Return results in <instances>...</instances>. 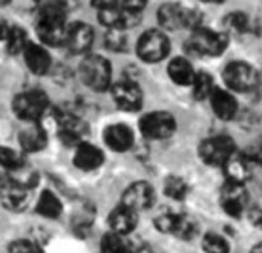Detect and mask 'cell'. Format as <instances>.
<instances>
[{"label": "cell", "mask_w": 262, "mask_h": 253, "mask_svg": "<svg viewBox=\"0 0 262 253\" xmlns=\"http://www.w3.org/2000/svg\"><path fill=\"white\" fill-rule=\"evenodd\" d=\"M37 34L40 40L49 46L64 45L68 35L66 11L58 8H40L37 20Z\"/></svg>", "instance_id": "6da1fadb"}, {"label": "cell", "mask_w": 262, "mask_h": 253, "mask_svg": "<svg viewBox=\"0 0 262 253\" xmlns=\"http://www.w3.org/2000/svg\"><path fill=\"white\" fill-rule=\"evenodd\" d=\"M229 45V37L224 32H216L207 28H196L192 31L190 38L187 40V49L196 55L216 57L221 55Z\"/></svg>", "instance_id": "7a4b0ae2"}, {"label": "cell", "mask_w": 262, "mask_h": 253, "mask_svg": "<svg viewBox=\"0 0 262 253\" xmlns=\"http://www.w3.org/2000/svg\"><path fill=\"white\" fill-rule=\"evenodd\" d=\"M80 75L88 88L101 92L111 88L112 66L101 55H86L80 65Z\"/></svg>", "instance_id": "3957f363"}, {"label": "cell", "mask_w": 262, "mask_h": 253, "mask_svg": "<svg viewBox=\"0 0 262 253\" xmlns=\"http://www.w3.org/2000/svg\"><path fill=\"white\" fill-rule=\"evenodd\" d=\"M201 14L196 9L186 8L178 3H166L158 9V22L166 29L190 28L192 31L201 26Z\"/></svg>", "instance_id": "277c9868"}, {"label": "cell", "mask_w": 262, "mask_h": 253, "mask_svg": "<svg viewBox=\"0 0 262 253\" xmlns=\"http://www.w3.org/2000/svg\"><path fill=\"white\" fill-rule=\"evenodd\" d=\"M155 226L160 232L175 235L181 240H192L198 232L196 221L187 214L178 212H163L155 218Z\"/></svg>", "instance_id": "5b68a950"}, {"label": "cell", "mask_w": 262, "mask_h": 253, "mask_svg": "<svg viewBox=\"0 0 262 253\" xmlns=\"http://www.w3.org/2000/svg\"><path fill=\"white\" fill-rule=\"evenodd\" d=\"M48 97L41 91H26L18 94L12 101L14 114L25 121L37 123V120L48 109Z\"/></svg>", "instance_id": "8992f818"}, {"label": "cell", "mask_w": 262, "mask_h": 253, "mask_svg": "<svg viewBox=\"0 0 262 253\" xmlns=\"http://www.w3.org/2000/svg\"><path fill=\"white\" fill-rule=\"evenodd\" d=\"M31 200V186L11 177H0V201L12 212L23 210Z\"/></svg>", "instance_id": "52a82bcc"}, {"label": "cell", "mask_w": 262, "mask_h": 253, "mask_svg": "<svg viewBox=\"0 0 262 253\" xmlns=\"http://www.w3.org/2000/svg\"><path fill=\"white\" fill-rule=\"evenodd\" d=\"M236 152L235 141L227 135L206 138L200 146V157L210 166H224L226 161Z\"/></svg>", "instance_id": "ba28073f"}, {"label": "cell", "mask_w": 262, "mask_h": 253, "mask_svg": "<svg viewBox=\"0 0 262 253\" xmlns=\"http://www.w3.org/2000/svg\"><path fill=\"white\" fill-rule=\"evenodd\" d=\"M224 81L226 85L238 92L253 91L259 83V75L253 66L244 61H232L224 69Z\"/></svg>", "instance_id": "9c48e42d"}, {"label": "cell", "mask_w": 262, "mask_h": 253, "mask_svg": "<svg viewBox=\"0 0 262 253\" xmlns=\"http://www.w3.org/2000/svg\"><path fill=\"white\" fill-rule=\"evenodd\" d=\"M170 49V41L166 37L164 32L158 29H149L146 31L137 45V51L141 60L147 63H157L161 61Z\"/></svg>", "instance_id": "30bf717a"}, {"label": "cell", "mask_w": 262, "mask_h": 253, "mask_svg": "<svg viewBox=\"0 0 262 253\" xmlns=\"http://www.w3.org/2000/svg\"><path fill=\"white\" fill-rule=\"evenodd\" d=\"M141 134L152 140H163L170 137L177 129V121L172 114L157 111L144 115L140 120Z\"/></svg>", "instance_id": "8fae6325"}, {"label": "cell", "mask_w": 262, "mask_h": 253, "mask_svg": "<svg viewBox=\"0 0 262 253\" xmlns=\"http://www.w3.org/2000/svg\"><path fill=\"white\" fill-rule=\"evenodd\" d=\"M114 101L123 111L134 112L138 111L143 104V92L140 86L130 80H121L111 88Z\"/></svg>", "instance_id": "7c38bea8"}, {"label": "cell", "mask_w": 262, "mask_h": 253, "mask_svg": "<svg viewBox=\"0 0 262 253\" xmlns=\"http://www.w3.org/2000/svg\"><path fill=\"white\" fill-rule=\"evenodd\" d=\"M155 201V191L154 187L146 183V181H138L130 184L124 194H123V203L126 207L140 212V210H146L149 207H152Z\"/></svg>", "instance_id": "4fadbf2b"}, {"label": "cell", "mask_w": 262, "mask_h": 253, "mask_svg": "<svg viewBox=\"0 0 262 253\" xmlns=\"http://www.w3.org/2000/svg\"><path fill=\"white\" fill-rule=\"evenodd\" d=\"M247 201H249V195H247L244 184L227 181V184L224 186L221 192V206L226 210V214L238 218L244 212Z\"/></svg>", "instance_id": "5bb4252c"}, {"label": "cell", "mask_w": 262, "mask_h": 253, "mask_svg": "<svg viewBox=\"0 0 262 253\" xmlns=\"http://www.w3.org/2000/svg\"><path fill=\"white\" fill-rule=\"evenodd\" d=\"M224 172L229 180V183H236V184H244L247 180L252 178L253 175V167H252V160L246 154H238L235 152L224 164Z\"/></svg>", "instance_id": "9a60e30c"}, {"label": "cell", "mask_w": 262, "mask_h": 253, "mask_svg": "<svg viewBox=\"0 0 262 253\" xmlns=\"http://www.w3.org/2000/svg\"><path fill=\"white\" fill-rule=\"evenodd\" d=\"M94 41V31L89 25L83 22H75L68 28L66 43L69 49L74 54H83L86 52Z\"/></svg>", "instance_id": "2e32d148"}, {"label": "cell", "mask_w": 262, "mask_h": 253, "mask_svg": "<svg viewBox=\"0 0 262 253\" xmlns=\"http://www.w3.org/2000/svg\"><path fill=\"white\" fill-rule=\"evenodd\" d=\"M58 126H60V138L63 143L69 146L83 143V137L88 128L78 117H75L74 114H61L58 118Z\"/></svg>", "instance_id": "e0dca14e"}, {"label": "cell", "mask_w": 262, "mask_h": 253, "mask_svg": "<svg viewBox=\"0 0 262 253\" xmlns=\"http://www.w3.org/2000/svg\"><path fill=\"white\" fill-rule=\"evenodd\" d=\"M23 57H25V61H26L29 71L35 75H43L51 68L49 52L43 46L35 45L32 41H29L26 45V48L23 49Z\"/></svg>", "instance_id": "ac0fdd59"}, {"label": "cell", "mask_w": 262, "mask_h": 253, "mask_svg": "<svg viewBox=\"0 0 262 253\" xmlns=\"http://www.w3.org/2000/svg\"><path fill=\"white\" fill-rule=\"evenodd\" d=\"M106 144L115 152H124L134 144V132L126 124H112L104 131Z\"/></svg>", "instance_id": "d6986e66"}, {"label": "cell", "mask_w": 262, "mask_h": 253, "mask_svg": "<svg viewBox=\"0 0 262 253\" xmlns=\"http://www.w3.org/2000/svg\"><path fill=\"white\" fill-rule=\"evenodd\" d=\"M137 212L126 207L124 204L115 207L111 214H109V224L112 227V232L117 234V235H127L130 234L135 226H137Z\"/></svg>", "instance_id": "ffe728a7"}, {"label": "cell", "mask_w": 262, "mask_h": 253, "mask_svg": "<svg viewBox=\"0 0 262 253\" xmlns=\"http://www.w3.org/2000/svg\"><path fill=\"white\" fill-rule=\"evenodd\" d=\"M210 103H212L213 112L221 120H232L236 115L238 103H236L235 97L221 88H213V91L210 94Z\"/></svg>", "instance_id": "44dd1931"}, {"label": "cell", "mask_w": 262, "mask_h": 253, "mask_svg": "<svg viewBox=\"0 0 262 253\" xmlns=\"http://www.w3.org/2000/svg\"><path fill=\"white\" fill-rule=\"evenodd\" d=\"M104 161L103 152L95 147L94 144H89L83 141L77 146V152L74 157V164L81 171H95L98 169Z\"/></svg>", "instance_id": "7402d4cb"}, {"label": "cell", "mask_w": 262, "mask_h": 253, "mask_svg": "<svg viewBox=\"0 0 262 253\" xmlns=\"http://www.w3.org/2000/svg\"><path fill=\"white\" fill-rule=\"evenodd\" d=\"M18 141L23 151L38 152L46 146V132L37 123H32L29 128L23 129L18 135Z\"/></svg>", "instance_id": "603a6c76"}, {"label": "cell", "mask_w": 262, "mask_h": 253, "mask_svg": "<svg viewBox=\"0 0 262 253\" xmlns=\"http://www.w3.org/2000/svg\"><path fill=\"white\" fill-rule=\"evenodd\" d=\"M167 72H169V77L177 85H180V86H189V85H192L193 80H195V75H196L195 71H193V66L190 65V61H187L183 57L173 58L169 63Z\"/></svg>", "instance_id": "cb8c5ba5"}, {"label": "cell", "mask_w": 262, "mask_h": 253, "mask_svg": "<svg viewBox=\"0 0 262 253\" xmlns=\"http://www.w3.org/2000/svg\"><path fill=\"white\" fill-rule=\"evenodd\" d=\"M37 214L45 217V218H58L63 207H61V203L60 200L49 191H43L38 197V201H37V207H35Z\"/></svg>", "instance_id": "d4e9b609"}, {"label": "cell", "mask_w": 262, "mask_h": 253, "mask_svg": "<svg viewBox=\"0 0 262 253\" xmlns=\"http://www.w3.org/2000/svg\"><path fill=\"white\" fill-rule=\"evenodd\" d=\"M164 194L172 200L181 201V200H184L187 197L189 186L180 177H167L166 181H164Z\"/></svg>", "instance_id": "484cf974"}, {"label": "cell", "mask_w": 262, "mask_h": 253, "mask_svg": "<svg viewBox=\"0 0 262 253\" xmlns=\"http://www.w3.org/2000/svg\"><path fill=\"white\" fill-rule=\"evenodd\" d=\"M0 166H3L5 169L11 172H17L25 167V158L17 151L2 146L0 147Z\"/></svg>", "instance_id": "4316f807"}, {"label": "cell", "mask_w": 262, "mask_h": 253, "mask_svg": "<svg viewBox=\"0 0 262 253\" xmlns=\"http://www.w3.org/2000/svg\"><path fill=\"white\" fill-rule=\"evenodd\" d=\"M101 253H132V250L121 235L111 232L101 240Z\"/></svg>", "instance_id": "83f0119b"}, {"label": "cell", "mask_w": 262, "mask_h": 253, "mask_svg": "<svg viewBox=\"0 0 262 253\" xmlns=\"http://www.w3.org/2000/svg\"><path fill=\"white\" fill-rule=\"evenodd\" d=\"M193 86V95L196 100H204L207 97H210L212 91H213V80L207 72H198L195 75V80L192 83Z\"/></svg>", "instance_id": "f1b7e54d"}, {"label": "cell", "mask_w": 262, "mask_h": 253, "mask_svg": "<svg viewBox=\"0 0 262 253\" xmlns=\"http://www.w3.org/2000/svg\"><path fill=\"white\" fill-rule=\"evenodd\" d=\"M28 38H26V32L20 28V26H11L9 34L6 37V46L8 51L11 54H18L23 52V49L28 45Z\"/></svg>", "instance_id": "f546056e"}, {"label": "cell", "mask_w": 262, "mask_h": 253, "mask_svg": "<svg viewBox=\"0 0 262 253\" xmlns=\"http://www.w3.org/2000/svg\"><path fill=\"white\" fill-rule=\"evenodd\" d=\"M203 249L206 250V253H229V250H230L226 238H223L221 235L213 234V232L204 235Z\"/></svg>", "instance_id": "4dcf8cb0"}, {"label": "cell", "mask_w": 262, "mask_h": 253, "mask_svg": "<svg viewBox=\"0 0 262 253\" xmlns=\"http://www.w3.org/2000/svg\"><path fill=\"white\" fill-rule=\"evenodd\" d=\"M104 43L112 51H123L126 48V35L121 29H109L104 35Z\"/></svg>", "instance_id": "1f68e13d"}, {"label": "cell", "mask_w": 262, "mask_h": 253, "mask_svg": "<svg viewBox=\"0 0 262 253\" xmlns=\"http://www.w3.org/2000/svg\"><path fill=\"white\" fill-rule=\"evenodd\" d=\"M224 22H226V26H229L230 29H233L236 32L249 31V18L243 12H232L224 18Z\"/></svg>", "instance_id": "d6a6232c"}, {"label": "cell", "mask_w": 262, "mask_h": 253, "mask_svg": "<svg viewBox=\"0 0 262 253\" xmlns=\"http://www.w3.org/2000/svg\"><path fill=\"white\" fill-rule=\"evenodd\" d=\"M9 253H43V250L32 241L17 240L9 246Z\"/></svg>", "instance_id": "836d02e7"}, {"label": "cell", "mask_w": 262, "mask_h": 253, "mask_svg": "<svg viewBox=\"0 0 262 253\" xmlns=\"http://www.w3.org/2000/svg\"><path fill=\"white\" fill-rule=\"evenodd\" d=\"M121 3H123L121 8H124L127 11H132V12H140L141 14V11L144 9L147 0H121Z\"/></svg>", "instance_id": "e575fe53"}, {"label": "cell", "mask_w": 262, "mask_h": 253, "mask_svg": "<svg viewBox=\"0 0 262 253\" xmlns=\"http://www.w3.org/2000/svg\"><path fill=\"white\" fill-rule=\"evenodd\" d=\"M249 215H250V223L258 229H262V206L253 207Z\"/></svg>", "instance_id": "d590c367"}, {"label": "cell", "mask_w": 262, "mask_h": 253, "mask_svg": "<svg viewBox=\"0 0 262 253\" xmlns=\"http://www.w3.org/2000/svg\"><path fill=\"white\" fill-rule=\"evenodd\" d=\"M91 3L98 11H104V9H111V8L118 6V0H91Z\"/></svg>", "instance_id": "8d00e7d4"}, {"label": "cell", "mask_w": 262, "mask_h": 253, "mask_svg": "<svg viewBox=\"0 0 262 253\" xmlns=\"http://www.w3.org/2000/svg\"><path fill=\"white\" fill-rule=\"evenodd\" d=\"M9 29H11V26H8V23L5 20H0V40H6Z\"/></svg>", "instance_id": "74e56055"}, {"label": "cell", "mask_w": 262, "mask_h": 253, "mask_svg": "<svg viewBox=\"0 0 262 253\" xmlns=\"http://www.w3.org/2000/svg\"><path fill=\"white\" fill-rule=\"evenodd\" d=\"M250 253H262V243H259V244H256L253 249H252V252Z\"/></svg>", "instance_id": "f35d334b"}, {"label": "cell", "mask_w": 262, "mask_h": 253, "mask_svg": "<svg viewBox=\"0 0 262 253\" xmlns=\"http://www.w3.org/2000/svg\"><path fill=\"white\" fill-rule=\"evenodd\" d=\"M201 2H204V3H223L224 0H201Z\"/></svg>", "instance_id": "ab89813d"}, {"label": "cell", "mask_w": 262, "mask_h": 253, "mask_svg": "<svg viewBox=\"0 0 262 253\" xmlns=\"http://www.w3.org/2000/svg\"><path fill=\"white\" fill-rule=\"evenodd\" d=\"M9 2H11V0H0V8H2V6H5V5H8Z\"/></svg>", "instance_id": "60d3db41"}]
</instances>
